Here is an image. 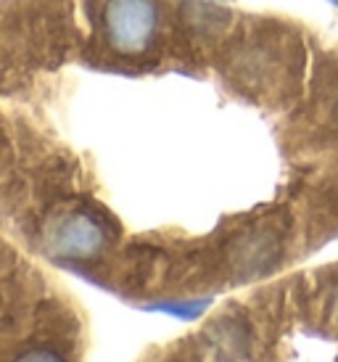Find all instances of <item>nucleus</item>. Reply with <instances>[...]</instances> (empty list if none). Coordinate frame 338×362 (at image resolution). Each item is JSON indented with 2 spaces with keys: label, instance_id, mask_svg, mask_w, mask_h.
<instances>
[{
  "label": "nucleus",
  "instance_id": "nucleus-1",
  "mask_svg": "<svg viewBox=\"0 0 338 362\" xmlns=\"http://www.w3.org/2000/svg\"><path fill=\"white\" fill-rule=\"evenodd\" d=\"M16 362H66L61 354L50 352V349H32V352L21 354Z\"/></svg>",
  "mask_w": 338,
  "mask_h": 362
}]
</instances>
